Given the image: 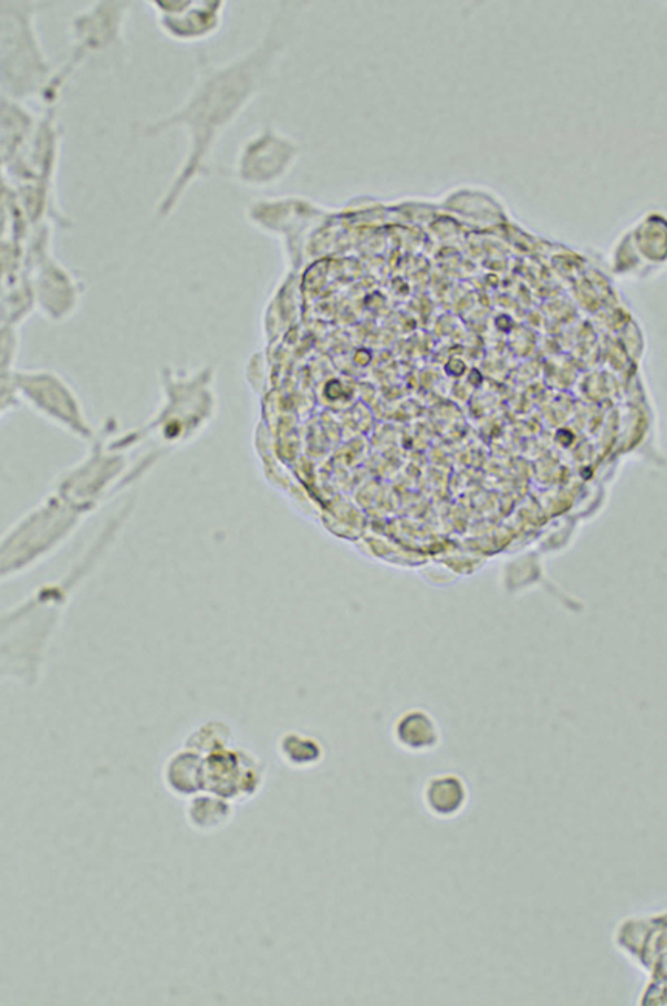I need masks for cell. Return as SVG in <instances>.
<instances>
[{"label":"cell","mask_w":667,"mask_h":1006,"mask_svg":"<svg viewBox=\"0 0 667 1006\" xmlns=\"http://www.w3.org/2000/svg\"><path fill=\"white\" fill-rule=\"evenodd\" d=\"M392 736L396 746L409 755H427L438 750L442 743L438 720L425 708H409L400 713L392 727Z\"/></svg>","instance_id":"obj_1"},{"label":"cell","mask_w":667,"mask_h":1006,"mask_svg":"<svg viewBox=\"0 0 667 1006\" xmlns=\"http://www.w3.org/2000/svg\"><path fill=\"white\" fill-rule=\"evenodd\" d=\"M470 800L468 782L459 774H438L423 787V803L427 812L439 820H452L465 812Z\"/></svg>","instance_id":"obj_2"},{"label":"cell","mask_w":667,"mask_h":1006,"mask_svg":"<svg viewBox=\"0 0 667 1006\" xmlns=\"http://www.w3.org/2000/svg\"><path fill=\"white\" fill-rule=\"evenodd\" d=\"M279 751L285 764L292 768H312L324 759V747L312 736L290 732L281 738Z\"/></svg>","instance_id":"obj_3"}]
</instances>
